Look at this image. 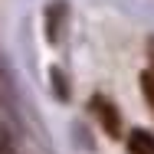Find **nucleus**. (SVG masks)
<instances>
[{
    "label": "nucleus",
    "instance_id": "nucleus-4",
    "mask_svg": "<svg viewBox=\"0 0 154 154\" xmlns=\"http://www.w3.org/2000/svg\"><path fill=\"white\" fill-rule=\"evenodd\" d=\"M49 79H53V85H56V95H59V98H69V85H66V75H62L56 66L49 69Z\"/></svg>",
    "mask_w": 154,
    "mask_h": 154
},
{
    "label": "nucleus",
    "instance_id": "nucleus-2",
    "mask_svg": "<svg viewBox=\"0 0 154 154\" xmlns=\"http://www.w3.org/2000/svg\"><path fill=\"white\" fill-rule=\"evenodd\" d=\"M128 154H154V134L151 131H131L128 134Z\"/></svg>",
    "mask_w": 154,
    "mask_h": 154
},
{
    "label": "nucleus",
    "instance_id": "nucleus-6",
    "mask_svg": "<svg viewBox=\"0 0 154 154\" xmlns=\"http://www.w3.org/2000/svg\"><path fill=\"white\" fill-rule=\"evenodd\" d=\"M148 49H151V59H154V36H151V43H148Z\"/></svg>",
    "mask_w": 154,
    "mask_h": 154
},
{
    "label": "nucleus",
    "instance_id": "nucleus-1",
    "mask_svg": "<svg viewBox=\"0 0 154 154\" xmlns=\"http://www.w3.org/2000/svg\"><path fill=\"white\" fill-rule=\"evenodd\" d=\"M92 112L98 115L102 128H105L112 138H118V134H122V122H118V112H115V105H112L108 98H92Z\"/></svg>",
    "mask_w": 154,
    "mask_h": 154
},
{
    "label": "nucleus",
    "instance_id": "nucleus-5",
    "mask_svg": "<svg viewBox=\"0 0 154 154\" xmlns=\"http://www.w3.org/2000/svg\"><path fill=\"white\" fill-rule=\"evenodd\" d=\"M141 92L148 98V105L154 108V72H144V75H141Z\"/></svg>",
    "mask_w": 154,
    "mask_h": 154
},
{
    "label": "nucleus",
    "instance_id": "nucleus-3",
    "mask_svg": "<svg viewBox=\"0 0 154 154\" xmlns=\"http://www.w3.org/2000/svg\"><path fill=\"white\" fill-rule=\"evenodd\" d=\"M62 17H66V3H53V7L46 10V36H49V43H59Z\"/></svg>",
    "mask_w": 154,
    "mask_h": 154
}]
</instances>
